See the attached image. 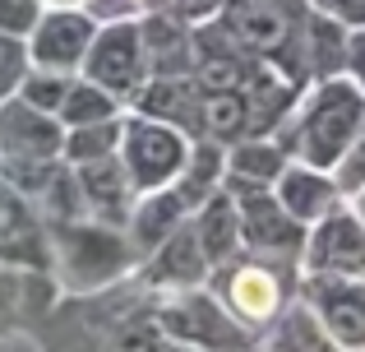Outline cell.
Returning <instances> with one entry per match:
<instances>
[{
	"label": "cell",
	"mask_w": 365,
	"mask_h": 352,
	"mask_svg": "<svg viewBox=\"0 0 365 352\" xmlns=\"http://www.w3.org/2000/svg\"><path fill=\"white\" fill-rule=\"evenodd\" d=\"M70 84H74V74H65V70H42V65H28L14 93L24 102H33V107H42V111H61Z\"/></svg>",
	"instance_id": "27"
},
{
	"label": "cell",
	"mask_w": 365,
	"mask_h": 352,
	"mask_svg": "<svg viewBox=\"0 0 365 352\" xmlns=\"http://www.w3.org/2000/svg\"><path fill=\"white\" fill-rule=\"evenodd\" d=\"M139 33L148 74H195V24H185L176 9L158 5L139 14Z\"/></svg>",
	"instance_id": "16"
},
{
	"label": "cell",
	"mask_w": 365,
	"mask_h": 352,
	"mask_svg": "<svg viewBox=\"0 0 365 352\" xmlns=\"http://www.w3.org/2000/svg\"><path fill=\"white\" fill-rule=\"evenodd\" d=\"M208 288H213V297L259 338L277 320V311L301 292V264L241 251V255H232V260L213 264Z\"/></svg>",
	"instance_id": "4"
},
{
	"label": "cell",
	"mask_w": 365,
	"mask_h": 352,
	"mask_svg": "<svg viewBox=\"0 0 365 352\" xmlns=\"http://www.w3.org/2000/svg\"><path fill=\"white\" fill-rule=\"evenodd\" d=\"M153 320L171 338V348H259V338L213 297L208 283L162 292L153 306Z\"/></svg>",
	"instance_id": "5"
},
{
	"label": "cell",
	"mask_w": 365,
	"mask_h": 352,
	"mask_svg": "<svg viewBox=\"0 0 365 352\" xmlns=\"http://www.w3.org/2000/svg\"><path fill=\"white\" fill-rule=\"evenodd\" d=\"M79 74L93 79V84H102L107 93H116L120 102H130L134 89L148 79V56H143L139 19H107V24H98Z\"/></svg>",
	"instance_id": "9"
},
{
	"label": "cell",
	"mask_w": 365,
	"mask_h": 352,
	"mask_svg": "<svg viewBox=\"0 0 365 352\" xmlns=\"http://www.w3.org/2000/svg\"><path fill=\"white\" fill-rule=\"evenodd\" d=\"M287 163L292 158L282 154V144L273 135H245L236 144H227V176L222 181H232V186H273Z\"/></svg>",
	"instance_id": "22"
},
{
	"label": "cell",
	"mask_w": 365,
	"mask_h": 352,
	"mask_svg": "<svg viewBox=\"0 0 365 352\" xmlns=\"http://www.w3.org/2000/svg\"><path fill=\"white\" fill-rule=\"evenodd\" d=\"M347 79L365 93V24L351 28V42H347Z\"/></svg>",
	"instance_id": "32"
},
{
	"label": "cell",
	"mask_w": 365,
	"mask_h": 352,
	"mask_svg": "<svg viewBox=\"0 0 365 352\" xmlns=\"http://www.w3.org/2000/svg\"><path fill=\"white\" fill-rule=\"evenodd\" d=\"M24 70H28V42H24V37L0 33V98L19 89Z\"/></svg>",
	"instance_id": "28"
},
{
	"label": "cell",
	"mask_w": 365,
	"mask_h": 352,
	"mask_svg": "<svg viewBox=\"0 0 365 352\" xmlns=\"http://www.w3.org/2000/svg\"><path fill=\"white\" fill-rule=\"evenodd\" d=\"M301 297L324 320L333 348H365V278L301 273Z\"/></svg>",
	"instance_id": "12"
},
{
	"label": "cell",
	"mask_w": 365,
	"mask_h": 352,
	"mask_svg": "<svg viewBox=\"0 0 365 352\" xmlns=\"http://www.w3.org/2000/svg\"><path fill=\"white\" fill-rule=\"evenodd\" d=\"M333 176H338V190H342V195H351V190H361V186H365V121H361L356 139L347 144V154L338 158Z\"/></svg>",
	"instance_id": "29"
},
{
	"label": "cell",
	"mask_w": 365,
	"mask_h": 352,
	"mask_svg": "<svg viewBox=\"0 0 365 352\" xmlns=\"http://www.w3.org/2000/svg\"><path fill=\"white\" fill-rule=\"evenodd\" d=\"M93 33H98V19H93L83 5H70V9H42V19L33 24V33L24 37V42H28V65L79 74L83 56H88Z\"/></svg>",
	"instance_id": "11"
},
{
	"label": "cell",
	"mask_w": 365,
	"mask_h": 352,
	"mask_svg": "<svg viewBox=\"0 0 365 352\" xmlns=\"http://www.w3.org/2000/svg\"><path fill=\"white\" fill-rule=\"evenodd\" d=\"M347 42L351 28L338 24V19L310 9L301 24V37H296L292 56H287L282 74L296 84H314V79H333V74H347Z\"/></svg>",
	"instance_id": "14"
},
{
	"label": "cell",
	"mask_w": 365,
	"mask_h": 352,
	"mask_svg": "<svg viewBox=\"0 0 365 352\" xmlns=\"http://www.w3.org/2000/svg\"><path fill=\"white\" fill-rule=\"evenodd\" d=\"M190 223H195V236H199V246H204L208 264H222V260H232V255H241V251H245L236 199L227 195L222 186H217L213 195H208L204 204L190 213Z\"/></svg>",
	"instance_id": "20"
},
{
	"label": "cell",
	"mask_w": 365,
	"mask_h": 352,
	"mask_svg": "<svg viewBox=\"0 0 365 352\" xmlns=\"http://www.w3.org/2000/svg\"><path fill=\"white\" fill-rule=\"evenodd\" d=\"M120 111H125V102L116 98V93H107L102 84L74 74V84H70V93H65V102H61V111H56V116H61L65 130H70V126H88V121L120 116Z\"/></svg>",
	"instance_id": "25"
},
{
	"label": "cell",
	"mask_w": 365,
	"mask_h": 352,
	"mask_svg": "<svg viewBox=\"0 0 365 352\" xmlns=\"http://www.w3.org/2000/svg\"><path fill=\"white\" fill-rule=\"evenodd\" d=\"M120 121H125V111L120 116H107V121H88V126H70L65 130L61 158L70 167H79V163H98V158L116 154L120 149Z\"/></svg>",
	"instance_id": "26"
},
{
	"label": "cell",
	"mask_w": 365,
	"mask_h": 352,
	"mask_svg": "<svg viewBox=\"0 0 365 352\" xmlns=\"http://www.w3.org/2000/svg\"><path fill=\"white\" fill-rule=\"evenodd\" d=\"M37 19H42V0H0V33L28 37Z\"/></svg>",
	"instance_id": "30"
},
{
	"label": "cell",
	"mask_w": 365,
	"mask_h": 352,
	"mask_svg": "<svg viewBox=\"0 0 365 352\" xmlns=\"http://www.w3.org/2000/svg\"><path fill=\"white\" fill-rule=\"evenodd\" d=\"M190 218V204L180 199L176 186H158V190H139L130 204V218H125V232H130L134 251H139V260L153 251V246H162L171 232H176L180 223Z\"/></svg>",
	"instance_id": "19"
},
{
	"label": "cell",
	"mask_w": 365,
	"mask_h": 352,
	"mask_svg": "<svg viewBox=\"0 0 365 352\" xmlns=\"http://www.w3.org/2000/svg\"><path fill=\"white\" fill-rule=\"evenodd\" d=\"M273 195L282 199V208L292 218H301L305 227L314 223V218H324L333 204H342V190H338V176L333 172H324V167H310V163H287L282 167V176L273 181Z\"/></svg>",
	"instance_id": "17"
},
{
	"label": "cell",
	"mask_w": 365,
	"mask_h": 352,
	"mask_svg": "<svg viewBox=\"0 0 365 352\" xmlns=\"http://www.w3.org/2000/svg\"><path fill=\"white\" fill-rule=\"evenodd\" d=\"M222 176H227V144H217V139H208V135H195L190 139L185 167H180V176L171 181V186L180 190V199H185L190 213H195V208L222 186Z\"/></svg>",
	"instance_id": "23"
},
{
	"label": "cell",
	"mask_w": 365,
	"mask_h": 352,
	"mask_svg": "<svg viewBox=\"0 0 365 352\" xmlns=\"http://www.w3.org/2000/svg\"><path fill=\"white\" fill-rule=\"evenodd\" d=\"M120 163L134 181V195L139 190H158V186H171L180 176L190 158V135L171 121H158V116H139V111H125L120 121Z\"/></svg>",
	"instance_id": "6"
},
{
	"label": "cell",
	"mask_w": 365,
	"mask_h": 352,
	"mask_svg": "<svg viewBox=\"0 0 365 352\" xmlns=\"http://www.w3.org/2000/svg\"><path fill=\"white\" fill-rule=\"evenodd\" d=\"M74 181H79V195L83 208L93 218H107V223H125L134 204V181L125 172L120 154H107L98 163H79L74 167Z\"/></svg>",
	"instance_id": "18"
},
{
	"label": "cell",
	"mask_w": 365,
	"mask_h": 352,
	"mask_svg": "<svg viewBox=\"0 0 365 352\" xmlns=\"http://www.w3.org/2000/svg\"><path fill=\"white\" fill-rule=\"evenodd\" d=\"M208 273H213V264H208L204 246H199L195 236V223H180L176 232L167 236L162 246H153L148 255L139 260V269H134V278L143 283V288H153L162 297V292H180V288H199V283H208Z\"/></svg>",
	"instance_id": "13"
},
{
	"label": "cell",
	"mask_w": 365,
	"mask_h": 352,
	"mask_svg": "<svg viewBox=\"0 0 365 352\" xmlns=\"http://www.w3.org/2000/svg\"><path fill=\"white\" fill-rule=\"evenodd\" d=\"M46 255L65 297H98L116 283H130L139 269V251L125 223H107L93 213L46 223Z\"/></svg>",
	"instance_id": "1"
},
{
	"label": "cell",
	"mask_w": 365,
	"mask_h": 352,
	"mask_svg": "<svg viewBox=\"0 0 365 352\" xmlns=\"http://www.w3.org/2000/svg\"><path fill=\"white\" fill-rule=\"evenodd\" d=\"M65 121L56 111H42L24 102L19 93L0 98V181L33 199L56 167L65 163Z\"/></svg>",
	"instance_id": "3"
},
{
	"label": "cell",
	"mask_w": 365,
	"mask_h": 352,
	"mask_svg": "<svg viewBox=\"0 0 365 352\" xmlns=\"http://www.w3.org/2000/svg\"><path fill=\"white\" fill-rule=\"evenodd\" d=\"M199 135L217 144H236L250 135V102L245 89H204L199 93Z\"/></svg>",
	"instance_id": "24"
},
{
	"label": "cell",
	"mask_w": 365,
	"mask_h": 352,
	"mask_svg": "<svg viewBox=\"0 0 365 352\" xmlns=\"http://www.w3.org/2000/svg\"><path fill=\"white\" fill-rule=\"evenodd\" d=\"M305 14H310L305 0H222V9H217L227 33H232L250 56L277 65V70L287 65L296 37H301Z\"/></svg>",
	"instance_id": "7"
},
{
	"label": "cell",
	"mask_w": 365,
	"mask_h": 352,
	"mask_svg": "<svg viewBox=\"0 0 365 352\" xmlns=\"http://www.w3.org/2000/svg\"><path fill=\"white\" fill-rule=\"evenodd\" d=\"M259 348H273V352H324V348H333V338H329V329H324V320L314 316V306L296 292V297L277 311L273 325L259 334Z\"/></svg>",
	"instance_id": "21"
},
{
	"label": "cell",
	"mask_w": 365,
	"mask_h": 352,
	"mask_svg": "<svg viewBox=\"0 0 365 352\" xmlns=\"http://www.w3.org/2000/svg\"><path fill=\"white\" fill-rule=\"evenodd\" d=\"M167 9H176L185 24H204V19H213L222 9V0H167Z\"/></svg>",
	"instance_id": "33"
},
{
	"label": "cell",
	"mask_w": 365,
	"mask_h": 352,
	"mask_svg": "<svg viewBox=\"0 0 365 352\" xmlns=\"http://www.w3.org/2000/svg\"><path fill=\"white\" fill-rule=\"evenodd\" d=\"M301 273H342V278H365V223L356 208L342 199L324 218L305 227L301 246Z\"/></svg>",
	"instance_id": "10"
},
{
	"label": "cell",
	"mask_w": 365,
	"mask_h": 352,
	"mask_svg": "<svg viewBox=\"0 0 365 352\" xmlns=\"http://www.w3.org/2000/svg\"><path fill=\"white\" fill-rule=\"evenodd\" d=\"M305 5L329 14V19H338V24H347V28L365 24V0H305Z\"/></svg>",
	"instance_id": "31"
},
{
	"label": "cell",
	"mask_w": 365,
	"mask_h": 352,
	"mask_svg": "<svg viewBox=\"0 0 365 352\" xmlns=\"http://www.w3.org/2000/svg\"><path fill=\"white\" fill-rule=\"evenodd\" d=\"M222 190L236 199L245 251L268 255V260H296V264H301L305 223L287 213L282 199L273 195V186H232V181H222Z\"/></svg>",
	"instance_id": "8"
},
{
	"label": "cell",
	"mask_w": 365,
	"mask_h": 352,
	"mask_svg": "<svg viewBox=\"0 0 365 352\" xmlns=\"http://www.w3.org/2000/svg\"><path fill=\"white\" fill-rule=\"evenodd\" d=\"M361 121H365V93L347 74H333V79H314L296 93L292 111L273 126V139L282 144L287 158L333 172L338 158L347 154V144L356 139Z\"/></svg>",
	"instance_id": "2"
},
{
	"label": "cell",
	"mask_w": 365,
	"mask_h": 352,
	"mask_svg": "<svg viewBox=\"0 0 365 352\" xmlns=\"http://www.w3.org/2000/svg\"><path fill=\"white\" fill-rule=\"evenodd\" d=\"M347 204L356 208V218L365 223V186H361V190H351V195H347Z\"/></svg>",
	"instance_id": "34"
},
{
	"label": "cell",
	"mask_w": 365,
	"mask_h": 352,
	"mask_svg": "<svg viewBox=\"0 0 365 352\" xmlns=\"http://www.w3.org/2000/svg\"><path fill=\"white\" fill-rule=\"evenodd\" d=\"M199 79L195 74H148V79L134 89V98L125 102V111H139V116H158L180 126L190 139L199 135Z\"/></svg>",
	"instance_id": "15"
}]
</instances>
